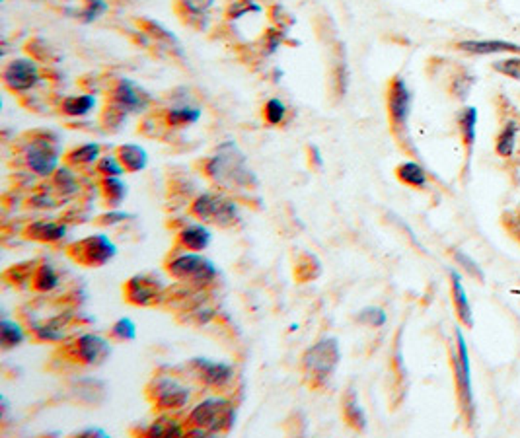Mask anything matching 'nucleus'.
Instances as JSON below:
<instances>
[{
  "label": "nucleus",
  "instance_id": "nucleus-1",
  "mask_svg": "<svg viewBox=\"0 0 520 438\" xmlns=\"http://www.w3.org/2000/svg\"><path fill=\"white\" fill-rule=\"evenodd\" d=\"M205 174L228 189H254L257 177L246 162V156L234 140H227L217 148V152L207 160Z\"/></svg>",
  "mask_w": 520,
  "mask_h": 438
},
{
  "label": "nucleus",
  "instance_id": "nucleus-2",
  "mask_svg": "<svg viewBox=\"0 0 520 438\" xmlns=\"http://www.w3.org/2000/svg\"><path fill=\"white\" fill-rule=\"evenodd\" d=\"M236 411L232 402L224 397H209L191 409L187 417L189 437H213L217 432H228L234 427Z\"/></svg>",
  "mask_w": 520,
  "mask_h": 438
},
{
  "label": "nucleus",
  "instance_id": "nucleus-3",
  "mask_svg": "<svg viewBox=\"0 0 520 438\" xmlns=\"http://www.w3.org/2000/svg\"><path fill=\"white\" fill-rule=\"evenodd\" d=\"M339 363L341 349L336 337H323L302 355V370L314 387L323 386L336 374Z\"/></svg>",
  "mask_w": 520,
  "mask_h": 438
},
{
  "label": "nucleus",
  "instance_id": "nucleus-4",
  "mask_svg": "<svg viewBox=\"0 0 520 438\" xmlns=\"http://www.w3.org/2000/svg\"><path fill=\"white\" fill-rule=\"evenodd\" d=\"M166 271L172 278L189 286H207L217 281L219 269L211 259L201 256V251H182L166 263Z\"/></svg>",
  "mask_w": 520,
  "mask_h": 438
},
{
  "label": "nucleus",
  "instance_id": "nucleus-5",
  "mask_svg": "<svg viewBox=\"0 0 520 438\" xmlns=\"http://www.w3.org/2000/svg\"><path fill=\"white\" fill-rule=\"evenodd\" d=\"M191 214L203 222H211L217 226H234L240 219V209L232 199L217 193H203L191 203Z\"/></svg>",
  "mask_w": 520,
  "mask_h": 438
},
{
  "label": "nucleus",
  "instance_id": "nucleus-6",
  "mask_svg": "<svg viewBox=\"0 0 520 438\" xmlns=\"http://www.w3.org/2000/svg\"><path fill=\"white\" fill-rule=\"evenodd\" d=\"M150 103L152 98L145 88H140L131 78H119L111 90V108L108 110L115 113L119 123L131 113H145L150 108Z\"/></svg>",
  "mask_w": 520,
  "mask_h": 438
},
{
  "label": "nucleus",
  "instance_id": "nucleus-7",
  "mask_svg": "<svg viewBox=\"0 0 520 438\" xmlns=\"http://www.w3.org/2000/svg\"><path fill=\"white\" fill-rule=\"evenodd\" d=\"M452 365H454L456 387H458V397H460L462 409L472 423L476 417V402H474V390H472V374H469V353L466 337L460 328H456V350L452 355Z\"/></svg>",
  "mask_w": 520,
  "mask_h": 438
},
{
  "label": "nucleus",
  "instance_id": "nucleus-8",
  "mask_svg": "<svg viewBox=\"0 0 520 438\" xmlns=\"http://www.w3.org/2000/svg\"><path fill=\"white\" fill-rule=\"evenodd\" d=\"M147 395L154 403V407L168 413L185 407L189 402L191 392L189 387L172 376H154L147 386Z\"/></svg>",
  "mask_w": 520,
  "mask_h": 438
},
{
  "label": "nucleus",
  "instance_id": "nucleus-9",
  "mask_svg": "<svg viewBox=\"0 0 520 438\" xmlns=\"http://www.w3.org/2000/svg\"><path fill=\"white\" fill-rule=\"evenodd\" d=\"M68 256L84 267H102L118 256L115 241L105 234H92L68 248Z\"/></svg>",
  "mask_w": 520,
  "mask_h": 438
},
{
  "label": "nucleus",
  "instance_id": "nucleus-10",
  "mask_svg": "<svg viewBox=\"0 0 520 438\" xmlns=\"http://www.w3.org/2000/svg\"><path fill=\"white\" fill-rule=\"evenodd\" d=\"M2 82L10 92L16 94H24V92H30L41 82V73H39V66L33 58L28 57H18L12 58L4 71H2Z\"/></svg>",
  "mask_w": 520,
  "mask_h": 438
},
{
  "label": "nucleus",
  "instance_id": "nucleus-11",
  "mask_svg": "<svg viewBox=\"0 0 520 438\" xmlns=\"http://www.w3.org/2000/svg\"><path fill=\"white\" fill-rule=\"evenodd\" d=\"M111 345L108 339L95 333H82L68 345V357L74 363L84 366L102 365L105 358H110Z\"/></svg>",
  "mask_w": 520,
  "mask_h": 438
},
{
  "label": "nucleus",
  "instance_id": "nucleus-12",
  "mask_svg": "<svg viewBox=\"0 0 520 438\" xmlns=\"http://www.w3.org/2000/svg\"><path fill=\"white\" fill-rule=\"evenodd\" d=\"M26 164L39 177L55 175L59 170L61 154L55 140L33 139L26 148Z\"/></svg>",
  "mask_w": 520,
  "mask_h": 438
},
{
  "label": "nucleus",
  "instance_id": "nucleus-13",
  "mask_svg": "<svg viewBox=\"0 0 520 438\" xmlns=\"http://www.w3.org/2000/svg\"><path fill=\"white\" fill-rule=\"evenodd\" d=\"M191 370L193 376L207 387L224 390L234 382V366L222 363V360H211L205 357L191 358Z\"/></svg>",
  "mask_w": 520,
  "mask_h": 438
},
{
  "label": "nucleus",
  "instance_id": "nucleus-14",
  "mask_svg": "<svg viewBox=\"0 0 520 438\" xmlns=\"http://www.w3.org/2000/svg\"><path fill=\"white\" fill-rule=\"evenodd\" d=\"M411 102H413V95H411L407 82L403 80L402 76L392 78L388 86V100H386V103H388V117L394 131H403L405 129L411 113Z\"/></svg>",
  "mask_w": 520,
  "mask_h": 438
},
{
  "label": "nucleus",
  "instance_id": "nucleus-15",
  "mask_svg": "<svg viewBox=\"0 0 520 438\" xmlns=\"http://www.w3.org/2000/svg\"><path fill=\"white\" fill-rule=\"evenodd\" d=\"M125 298L135 306H154L164 298V286L158 278L148 275H135L123 286Z\"/></svg>",
  "mask_w": 520,
  "mask_h": 438
},
{
  "label": "nucleus",
  "instance_id": "nucleus-16",
  "mask_svg": "<svg viewBox=\"0 0 520 438\" xmlns=\"http://www.w3.org/2000/svg\"><path fill=\"white\" fill-rule=\"evenodd\" d=\"M456 49L469 55H499V53H520V45L503 39H466V41H458Z\"/></svg>",
  "mask_w": 520,
  "mask_h": 438
},
{
  "label": "nucleus",
  "instance_id": "nucleus-17",
  "mask_svg": "<svg viewBox=\"0 0 520 438\" xmlns=\"http://www.w3.org/2000/svg\"><path fill=\"white\" fill-rule=\"evenodd\" d=\"M213 241V230L207 224H189L177 234V246L185 251H205Z\"/></svg>",
  "mask_w": 520,
  "mask_h": 438
},
{
  "label": "nucleus",
  "instance_id": "nucleus-18",
  "mask_svg": "<svg viewBox=\"0 0 520 438\" xmlns=\"http://www.w3.org/2000/svg\"><path fill=\"white\" fill-rule=\"evenodd\" d=\"M66 232H68L66 224L55 220H36L26 228V236L30 240L43 241V244H57L65 238Z\"/></svg>",
  "mask_w": 520,
  "mask_h": 438
},
{
  "label": "nucleus",
  "instance_id": "nucleus-19",
  "mask_svg": "<svg viewBox=\"0 0 520 438\" xmlns=\"http://www.w3.org/2000/svg\"><path fill=\"white\" fill-rule=\"evenodd\" d=\"M450 275V286H452V302H454L456 314L466 328H474V314H472V304H469L468 294L462 283L460 273L456 269L448 271Z\"/></svg>",
  "mask_w": 520,
  "mask_h": 438
},
{
  "label": "nucleus",
  "instance_id": "nucleus-20",
  "mask_svg": "<svg viewBox=\"0 0 520 438\" xmlns=\"http://www.w3.org/2000/svg\"><path fill=\"white\" fill-rule=\"evenodd\" d=\"M140 434L148 438H177L187 434V427H184L182 421L176 419V417L162 415L158 419H154L147 429H142Z\"/></svg>",
  "mask_w": 520,
  "mask_h": 438
},
{
  "label": "nucleus",
  "instance_id": "nucleus-21",
  "mask_svg": "<svg viewBox=\"0 0 520 438\" xmlns=\"http://www.w3.org/2000/svg\"><path fill=\"white\" fill-rule=\"evenodd\" d=\"M203 117V110L199 105H193L189 102H182L172 105L166 111V123L174 129H182V127H191L197 125Z\"/></svg>",
  "mask_w": 520,
  "mask_h": 438
},
{
  "label": "nucleus",
  "instance_id": "nucleus-22",
  "mask_svg": "<svg viewBox=\"0 0 520 438\" xmlns=\"http://www.w3.org/2000/svg\"><path fill=\"white\" fill-rule=\"evenodd\" d=\"M341 411H343V417L347 424L355 429V431L363 432L367 429V413L365 409L360 405L359 395L355 392V387H349L347 394L343 395V402H341Z\"/></svg>",
  "mask_w": 520,
  "mask_h": 438
},
{
  "label": "nucleus",
  "instance_id": "nucleus-23",
  "mask_svg": "<svg viewBox=\"0 0 520 438\" xmlns=\"http://www.w3.org/2000/svg\"><path fill=\"white\" fill-rule=\"evenodd\" d=\"M118 156L129 174L142 172L148 166V152L140 145H121L118 148Z\"/></svg>",
  "mask_w": 520,
  "mask_h": 438
},
{
  "label": "nucleus",
  "instance_id": "nucleus-24",
  "mask_svg": "<svg viewBox=\"0 0 520 438\" xmlns=\"http://www.w3.org/2000/svg\"><path fill=\"white\" fill-rule=\"evenodd\" d=\"M66 325L68 321L63 316L51 318V320L43 321V323H36L33 325V333L39 341H47V343H59L66 337Z\"/></svg>",
  "mask_w": 520,
  "mask_h": 438
},
{
  "label": "nucleus",
  "instance_id": "nucleus-25",
  "mask_svg": "<svg viewBox=\"0 0 520 438\" xmlns=\"http://www.w3.org/2000/svg\"><path fill=\"white\" fill-rule=\"evenodd\" d=\"M520 125L519 121H506L503 129L499 131V137L495 140V150L501 158H513L514 150H516V139H519Z\"/></svg>",
  "mask_w": 520,
  "mask_h": 438
},
{
  "label": "nucleus",
  "instance_id": "nucleus-26",
  "mask_svg": "<svg viewBox=\"0 0 520 438\" xmlns=\"http://www.w3.org/2000/svg\"><path fill=\"white\" fill-rule=\"evenodd\" d=\"M95 110V95L76 94L66 95L61 102V111L68 117H86Z\"/></svg>",
  "mask_w": 520,
  "mask_h": 438
},
{
  "label": "nucleus",
  "instance_id": "nucleus-27",
  "mask_svg": "<svg viewBox=\"0 0 520 438\" xmlns=\"http://www.w3.org/2000/svg\"><path fill=\"white\" fill-rule=\"evenodd\" d=\"M458 129H460L462 140H464V146L468 154H472L474 150V145H476V137H477V110L476 108H464V110L458 113Z\"/></svg>",
  "mask_w": 520,
  "mask_h": 438
},
{
  "label": "nucleus",
  "instance_id": "nucleus-28",
  "mask_svg": "<svg viewBox=\"0 0 520 438\" xmlns=\"http://www.w3.org/2000/svg\"><path fill=\"white\" fill-rule=\"evenodd\" d=\"M396 175L403 185H410V187H415V189H423L429 183L427 172L423 170V166H419L417 162H402L396 168Z\"/></svg>",
  "mask_w": 520,
  "mask_h": 438
},
{
  "label": "nucleus",
  "instance_id": "nucleus-29",
  "mask_svg": "<svg viewBox=\"0 0 520 438\" xmlns=\"http://www.w3.org/2000/svg\"><path fill=\"white\" fill-rule=\"evenodd\" d=\"M322 275V263L320 259L310 254V251H304L298 256L296 259V265H294V277L298 278V283H310Z\"/></svg>",
  "mask_w": 520,
  "mask_h": 438
},
{
  "label": "nucleus",
  "instance_id": "nucleus-30",
  "mask_svg": "<svg viewBox=\"0 0 520 438\" xmlns=\"http://www.w3.org/2000/svg\"><path fill=\"white\" fill-rule=\"evenodd\" d=\"M59 285H61L59 273H57V269L53 267L51 263L39 265L36 269V273H33V277H31V286H33L37 292H51Z\"/></svg>",
  "mask_w": 520,
  "mask_h": 438
},
{
  "label": "nucleus",
  "instance_id": "nucleus-31",
  "mask_svg": "<svg viewBox=\"0 0 520 438\" xmlns=\"http://www.w3.org/2000/svg\"><path fill=\"white\" fill-rule=\"evenodd\" d=\"M102 158V145L100 142H86V145L76 146L68 152L66 162L71 166H90Z\"/></svg>",
  "mask_w": 520,
  "mask_h": 438
},
{
  "label": "nucleus",
  "instance_id": "nucleus-32",
  "mask_svg": "<svg viewBox=\"0 0 520 438\" xmlns=\"http://www.w3.org/2000/svg\"><path fill=\"white\" fill-rule=\"evenodd\" d=\"M24 341H26V331H24V328L18 321L8 320V318L0 321V343H2V349H16Z\"/></svg>",
  "mask_w": 520,
  "mask_h": 438
},
{
  "label": "nucleus",
  "instance_id": "nucleus-33",
  "mask_svg": "<svg viewBox=\"0 0 520 438\" xmlns=\"http://www.w3.org/2000/svg\"><path fill=\"white\" fill-rule=\"evenodd\" d=\"M102 193L103 199L108 201V204L119 207L125 201V197H127L129 189H127V183L121 177H103Z\"/></svg>",
  "mask_w": 520,
  "mask_h": 438
},
{
  "label": "nucleus",
  "instance_id": "nucleus-34",
  "mask_svg": "<svg viewBox=\"0 0 520 438\" xmlns=\"http://www.w3.org/2000/svg\"><path fill=\"white\" fill-rule=\"evenodd\" d=\"M140 24L145 26V31H147L148 36L154 37V39H156V41H160V43L168 45L170 49H172V47H176V49L182 47L180 39H177V37L174 36L168 28H164L162 24L154 22V20H142ZM180 51H182V49H180Z\"/></svg>",
  "mask_w": 520,
  "mask_h": 438
},
{
  "label": "nucleus",
  "instance_id": "nucleus-35",
  "mask_svg": "<svg viewBox=\"0 0 520 438\" xmlns=\"http://www.w3.org/2000/svg\"><path fill=\"white\" fill-rule=\"evenodd\" d=\"M108 12H110V2L108 0H86L84 8L76 12V18L84 24H94Z\"/></svg>",
  "mask_w": 520,
  "mask_h": 438
},
{
  "label": "nucleus",
  "instance_id": "nucleus-36",
  "mask_svg": "<svg viewBox=\"0 0 520 438\" xmlns=\"http://www.w3.org/2000/svg\"><path fill=\"white\" fill-rule=\"evenodd\" d=\"M264 6L257 0H234L230 8H228V18L230 20H242L244 16L248 14H261Z\"/></svg>",
  "mask_w": 520,
  "mask_h": 438
},
{
  "label": "nucleus",
  "instance_id": "nucleus-37",
  "mask_svg": "<svg viewBox=\"0 0 520 438\" xmlns=\"http://www.w3.org/2000/svg\"><path fill=\"white\" fill-rule=\"evenodd\" d=\"M286 117V105L285 102H281L279 98H271L267 100L264 105V119L265 123L271 125V127H277L285 121Z\"/></svg>",
  "mask_w": 520,
  "mask_h": 438
},
{
  "label": "nucleus",
  "instance_id": "nucleus-38",
  "mask_svg": "<svg viewBox=\"0 0 520 438\" xmlns=\"http://www.w3.org/2000/svg\"><path fill=\"white\" fill-rule=\"evenodd\" d=\"M349 82H351L349 65L345 58H341V61H337L336 68H333V90H336L337 98H345L349 90Z\"/></svg>",
  "mask_w": 520,
  "mask_h": 438
},
{
  "label": "nucleus",
  "instance_id": "nucleus-39",
  "mask_svg": "<svg viewBox=\"0 0 520 438\" xmlns=\"http://www.w3.org/2000/svg\"><path fill=\"white\" fill-rule=\"evenodd\" d=\"M98 174L102 175V177H123V174H127V170L125 166L121 164L119 160V156H102L100 160H98Z\"/></svg>",
  "mask_w": 520,
  "mask_h": 438
},
{
  "label": "nucleus",
  "instance_id": "nucleus-40",
  "mask_svg": "<svg viewBox=\"0 0 520 438\" xmlns=\"http://www.w3.org/2000/svg\"><path fill=\"white\" fill-rule=\"evenodd\" d=\"M177 4L185 16L189 14V18H207L214 6V0H177Z\"/></svg>",
  "mask_w": 520,
  "mask_h": 438
},
{
  "label": "nucleus",
  "instance_id": "nucleus-41",
  "mask_svg": "<svg viewBox=\"0 0 520 438\" xmlns=\"http://www.w3.org/2000/svg\"><path fill=\"white\" fill-rule=\"evenodd\" d=\"M357 321L365 323L368 328H382V325H386L388 316H386V312L380 306H367L357 314Z\"/></svg>",
  "mask_w": 520,
  "mask_h": 438
},
{
  "label": "nucleus",
  "instance_id": "nucleus-42",
  "mask_svg": "<svg viewBox=\"0 0 520 438\" xmlns=\"http://www.w3.org/2000/svg\"><path fill=\"white\" fill-rule=\"evenodd\" d=\"M111 337L118 341H135L137 339V323L131 318H119L111 325Z\"/></svg>",
  "mask_w": 520,
  "mask_h": 438
},
{
  "label": "nucleus",
  "instance_id": "nucleus-43",
  "mask_svg": "<svg viewBox=\"0 0 520 438\" xmlns=\"http://www.w3.org/2000/svg\"><path fill=\"white\" fill-rule=\"evenodd\" d=\"M55 182L57 185H61V189L65 193H76L78 191V179H76V174L68 166H63L55 172Z\"/></svg>",
  "mask_w": 520,
  "mask_h": 438
},
{
  "label": "nucleus",
  "instance_id": "nucleus-44",
  "mask_svg": "<svg viewBox=\"0 0 520 438\" xmlns=\"http://www.w3.org/2000/svg\"><path fill=\"white\" fill-rule=\"evenodd\" d=\"M493 68H495L497 73L505 74V76H511L514 80H520V57L495 61V63H493Z\"/></svg>",
  "mask_w": 520,
  "mask_h": 438
},
{
  "label": "nucleus",
  "instance_id": "nucleus-45",
  "mask_svg": "<svg viewBox=\"0 0 520 438\" xmlns=\"http://www.w3.org/2000/svg\"><path fill=\"white\" fill-rule=\"evenodd\" d=\"M454 259H456V263H458V265H462L464 269L468 271L472 277H476L477 281H484L485 275H484V271H482V267H479V265H477V263L474 261L472 257L466 256V254H464L462 249H456Z\"/></svg>",
  "mask_w": 520,
  "mask_h": 438
},
{
  "label": "nucleus",
  "instance_id": "nucleus-46",
  "mask_svg": "<svg viewBox=\"0 0 520 438\" xmlns=\"http://www.w3.org/2000/svg\"><path fill=\"white\" fill-rule=\"evenodd\" d=\"M131 219V214L129 212H123V211H111V212H105L102 214L100 219L95 220L98 224H102V226H115V224H121L125 220Z\"/></svg>",
  "mask_w": 520,
  "mask_h": 438
},
{
  "label": "nucleus",
  "instance_id": "nucleus-47",
  "mask_svg": "<svg viewBox=\"0 0 520 438\" xmlns=\"http://www.w3.org/2000/svg\"><path fill=\"white\" fill-rule=\"evenodd\" d=\"M472 86H474V76H472V74H462V76H456L452 92H454V95H458L460 100H464V98L468 95L469 88Z\"/></svg>",
  "mask_w": 520,
  "mask_h": 438
},
{
  "label": "nucleus",
  "instance_id": "nucleus-48",
  "mask_svg": "<svg viewBox=\"0 0 520 438\" xmlns=\"http://www.w3.org/2000/svg\"><path fill=\"white\" fill-rule=\"evenodd\" d=\"M505 224L506 228H509V232L513 234L514 238L520 241V209H516V211L511 212V214H506Z\"/></svg>",
  "mask_w": 520,
  "mask_h": 438
},
{
  "label": "nucleus",
  "instance_id": "nucleus-49",
  "mask_svg": "<svg viewBox=\"0 0 520 438\" xmlns=\"http://www.w3.org/2000/svg\"><path fill=\"white\" fill-rule=\"evenodd\" d=\"M76 437H82V438H94V437L108 438L110 434L103 431V429H100V427H88V429H84V431L76 432Z\"/></svg>",
  "mask_w": 520,
  "mask_h": 438
},
{
  "label": "nucleus",
  "instance_id": "nucleus-50",
  "mask_svg": "<svg viewBox=\"0 0 520 438\" xmlns=\"http://www.w3.org/2000/svg\"><path fill=\"white\" fill-rule=\"evenodd\" d=\"M310 160H312V164L314 166H318V168H322L323 166V156H322V150H320V146L318 145H310Z\"/></svg>",
  "mask_w": 520,
  "mask_h": 438
},
{
  "label": "nucleus",
  "instance_id": "nucleus-51",
  "mask_svg": "<svg viewBox=\"0 0 520 438\" xmlns=\"http://www.w3.org/2000/svg\"><path fill=\"white\" fill-rule=\"evenodd\" d=\"M2 2H4V0H2Z\"/></svg>",
  "mask_w": 520,
  "mask_h": 438
}]
</instances>
